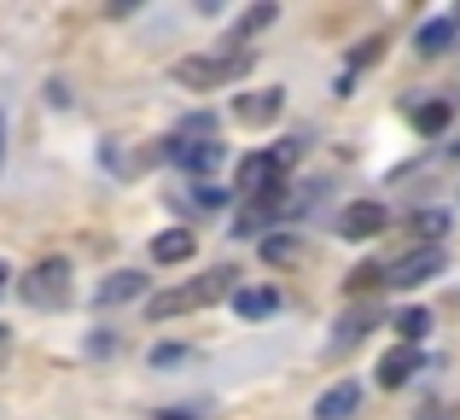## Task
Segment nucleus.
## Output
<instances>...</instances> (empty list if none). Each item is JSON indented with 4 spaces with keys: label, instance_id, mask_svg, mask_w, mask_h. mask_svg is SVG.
Masks as SVG:
<instances>
[{
    "label": "nucleus",
    "instance_id": "obj_27",
    "mask_svg": "<svg viewBox=\"0 0 460 420\" xmlns=\"http://www.w3.org/2000/svg\"><path fill=\"white\" fill-rule=\"evenodd\" d=\"M0 158H6V123H0Z\"/></svg>",
    "mask_w": 460,
    "mask_h": 420
},
{
    "label": "nucleus",
    "instance_id": "obj_19",
    "mask_svg": "<svg viewBox=\"0 0 460 420\" xmlns=\"http://www.w3.org/2000/svg\"><path fill=\"white\" fill-rule=\"evenodd\" d=\"M262 263H274V269H292V263H304V246H297L292 234H280V239H262Z\"/></svg>",
    "mask_w": 460,
    "mask_h": 420
},
{
    "label": "nucleus",
    "instance_id": "obj_22",
    "mask_svg": "<svg viewBox=\"0 0 460 420\" xmlns=\"http://www.w3.org/2000/svg\"><path fill=\"white\" fill-rule=\"evenodd\" d=\"M379 286H385V263H356V269H349V281H344V292L367 298V292H379Z\"/></svg>",
    "mask_w": 460,
    "mask_h": 420
},
{
    "label": "nucleus",
    "instance_id": "obj_10",
    "mask_svg": "<svg viewBox=\"0 0 460 420\" xmlns=\"http://www.w3.org/2000/svg\"><path fill=\"white\" fill-rule=\"evenodd\" d=\"M356 409H361V386H356V380H338V386L314 403V420H349Z\"/></svg>",
    "mask_w": 460,
    "mask_h": 420
},
{
    "label": "nucleus",
    "instance_id": "obj_11",
    "mask_svg": "<svg viewBox=\"0 0 460 420\" xmlns=\"http://www.w3.org/2000/svg\"><path fill=\"white\" fill-rule=\"evenodd\" d=\"M286 216V199L280 193H269V199H251L245 210H239V222H234V234H262L269 222H280Z\"/></svg>",
    "mask_w": 460,
    "mask_h": 420
},
{
    "label": "nucleus",
    "instance_id": "obj_16",
    "mask_svg": "<svg viewBox=\"0 0 460 420\" xmlns=\"http://www.w3.org/2000/svg\"><path fill=\"white\" fill-rule=\"evenodd\" d=\"M192 292H199V304H216V298H234L239 292V269H210L192 281Z\"/></svg>",
    "mask_w": 460,
    "mask_h": 420
},
{
    "label": "nucleus",
    "instance_id": "obj_3",
    "mask_svg": "<svg viewBox=\"0 0 460 420\" xmlns=\"http://www.w3.org/2000/svg\"><path fill=\"white\" fill-rule=\"evenodd\" d=\"M443 246H414V251H402L396 263H385V286H396V292H414L420 281H438L443 274Z\"/></svg>",
    "mask_w": 460,
    "mask_h": 420
},
{
    "label": "nucleus",
    "instance_id": "obj_12",
    "mask_svg": "<svg viewBox=\"0 0 460 420\" xmlns=\"http://www.w3.org/2000/svg\"><path fill=\"white\" fill-rule=\"evenodd\" d=\"M140 292H146V281H140L135 269H117V274H105V281H100L93 304H128V298H140Z\"/></svg>",
    "mask_w": 460,
    "mask_h": 420
},
{
    "label": "nucleus",
    "instance_id": "obj_7",
    "mask_svg": "<svg viewBox=\"0 0 460 420\" xmlns=\"http://www.w3.org/2000/svg\"><path fill=\"white\" fill-rule=\"evenodd\" d=\"M164 158H175L181 170H192V175H210L216 164L227 158V152H222V140H169Z\"/></svg>",
    "mask_w": 460,
    "mask_h": 420
},
{
    "label": "nucleus",
    "instance_id": "obj_6",
    "mask_svg": "<svg viewBox=\"0 0 460 420\" xmlns=\"http://www.w3.org/2000/svg\"><path fill=\"white\" fill-rule=\"evenodd\" d=\"M280 112H286V88H257V94H239L234 100V117L245 129H269Z\"/></svg>",
    "mask_w": 460,
    "mask_h": 420
},
{
    "label": "nucleus",
    "instance_id": "obj_9",
    "mask_svg": "<svg viewBox=\"0 0 460 420\" xmlns=\"http://www.w3.org/2000/svg\"><path fill=\"white\" fill-rule=\"evenodd\" d=\"M192 251H199V234H187V228H164V234L152 239V263H164V269L187 263Z\"/></svg>",
    "mask_w": 460,
    "mask_h": 420
},
{
    "label": "nucleus",
    "instance_id": "obj_2",
    "mask_svg": "<svg viewBox=\"0 0 460 420\" xmlns=\"http://www.w3.org/2000/svg\"><path fill=\"white\" fill-rule=\"evenodd\" d=\"M18 292H23V304H30V309H65L70 304V263L65 257H41L18 281Z\"/></svg>",
    "mask_w": 460,
    "mask_h": 420
},
{
    "label": "nucleus",
    "instance_id": "obj_15",
    "mask_svg": "<svg viewBox=\"0 0 460 420\" xmlns=\"http://www.w3.org/2000/svg\"><path fill=\"white\" fill-rule=\"evenodd\" d=\"M408 234L420 239V246H438L443 234H449V210H438V205H426V210H414L408 216Z\"/></svg>",
    "mask_w": 460,
    "mask_h": 420
},
{
    "label": "nucleus",
    "instance_id": "obj_5",
    "mask_svg": "<svg viewBox=\"0 0 460 420\" xmlns=\"http://www.w3.org/2000/svg\"><path fill=\"white\" fill-rule=\"evenodd\" d=\"M385 222H391V216H385V205L379 199H356V205H344L338 210V239H373V234H385Z\"/></svg>",
    "mask_w": 460,
    "mask_h": 420
},
{
    "label": "nucleus",
    "instance_id": "obj_20",
    "mask_svg": "<svg viewBox=\"0 0 460 420\" xmlns=\"http://www.w3.org/2000/svg\"><path fill=\"white\" fill-rule=\"evenodd\" d=\"M367 327H373V309H367V304H356L344 321H338V351H349L356 339H367Z\"/></svg>",
    "mask_w": 460,
    "mask_h": 420
},
{
    "label": "nucleus",
    "instance_id": "obj_24",
    "mask_svg": "<svg viewBox=\"0 0 460 420\" xmlns=\"http://www.w3.org/2000/svg\"><path fill=\"white\" fill-rule=\"evenodd\" d=\"M385 58V35H373V41H361L356 53H349V70H361V65H379Z\"/></svg>",
    "mask_w": 460,
    "mask_h": 420
},
{
    "label": "nucleus",
    "instance_id": "obj_14",
    "mask_svg": "<svg viewBox=\"0 0 460 420\" xmlns=\"http://www.w3.org/2000/svg\"><path fill=\"white\" fill-rule=\"evenodd\" d=\"M455 30H460V18H431V23H420V35H414L420 58H438V53H449Z\"/></svg>",
    "mask_w": 460,
    "mask_h": 420
},
{
    "label": "nucleus",
    "instance_id": "obj_1",
    "mask_svg": "<svg viewBox=\"0 0 460 420\" xmlns=\"http://www.w3.org/2000/svg\"><path fill=\"white\" fill-rule=\"evenodd\" d=\"M245 70H251V53H187V58H175L169 76L192 94H210V88H222V82L245 76Z\"/></svg>",
    "mask_w": 460,
    "mask_h": 420
},
{
    "label": "nucleus",
    "instance_id": "obj_13",
    "mask_svg": "<svg viewBox=\"0 0 460 420\" xmlns=\"http://www.w3.org/2000/svg\"><path fill=\"white\" fill-rule=\"evenodd\" d=\"M234 309L245 321H262V316H274V309H280V292H274V286H239V292H234Z\"/></svg>",
    "mask_w": 460,
    "mask_h": 420
},
{
    "label": "nucleus",
    "instance_id": "obj_28",
    "mask_svg": "<svg viewBox=\"0 0 460 420\" xmlns=\"http://www.w3.org/2000/svg\"><path fill=\"white\" fill-rule=\"evenodd\" d=\"M157 420H187V415H175V409H169V415H157Z\"/></svg>",
    "mask_w": 460,
    "mask_h": 420
},
{
    "label": "nucleus",
    "instance_id": "obj_17",
    "mask_svg": "<svg viewBox=\"0 0 460 420\" xmlns=\"http://www.w3.org/2000/svg\"><path fill=\"white\" fill-rule=\"evenodd\" d=\"M187 309H199V292H192V286H175V292H157L152 298L146 316L152 321H169V316H187Z\"/></svg>",
    "mask_w": 460,
    "mask_h": 420
},
{
    "label": "nucleus",
    "instance_id": "obj_21",
    "mask_svg": "<svg viewBox=\"0 0 460 420\" xmlns=\"http://www.w3.org/2000/svg\"><path fill=\"white\" fill-rule=\"evenodd\" d=\"M391 327H396V339H402V344H420L431 333V316H426V309H396Z\"/></svg>",
    "mask_w": 460,
    "mask_h": 420
},
{
    "label": "nucleus",
    "instance_id": "obj_18",
    "mask_svg": "<svg viewBox=\"0 0 460 420\" xmlns=\"http://www.w3.org/2000/svg\"><path fill=\"white\" fill-rule=\"evenodd\" d=\"M274 18H280V6H274V0H262V6H251L245 18L234 23V47H239V41H251V35H257V30H269Z\"/></svg>",
    "mask_w": 460,
    "mask_h": 420
},
{
    "label": "nucleus",
    "instance_id": "obj_8",
    "mask_svg": "<svg viewBox=\"0 0 460 420\" xmlns=\"http://www.w3.org/2000/svg\"><path fill=\"white\" fill-rule=\"evenodd\" d=\"M414 374H420V344H396V351L379 356V386H385V391L408 386Z\"/></svg>",
    "mask_w": 460,
    "mask_h": 420
},
{
    "label": "nucleus",
    "instance_id": "obj_26",
    "mask_svg": "<svg viewBox=\"0 0 460 420\" xmlns=\"http://www.w3.org/2000/svg\"><path fill=\"white\" fill-rule=\"evenodd\" d=\"M6 281H12V274H6V263H0V292H6Z\"/></svg>",
    "mask_w": 460,
    "mask_h": 420
},
{
    "label": "nucleus",
    "instance_id": "obj_4",
    "mask_svg": "<svg viewBox=\"0 0 460 420\" xmlns=\"http://www.w3.org/2000/svg\"><path fill=\"white\" fill-rule=\"evenodd\" d=\"M280 182H286L280 158H274V152H251V158L239 164V175H234V193H245V199H269V193H280Z\"/></svg>",
    "mask_w": 460,
    "mask_h": 420
},
{
    "label": "nucleus",
    "instance_id": "obj_25",
    "mask_svg": "<svg viewBox=\"0 0 460 420\" xmlns=\"http://www.w3.org/2000/svg\"><path fill=\"white\" fill-rule=\"evenodd\" d=\"M175 362H187V344H157L152 351V368H175Z\"/></svg>",
    "mask_w": 460,
    "mask_h": 420
},
{
    "label": "nucleus",
    "instance_id": "obj_23",
    "mask_svg": "<svg viewBox=\"0 0 460 420\" xmlns=\"http://www.w3.org/2000/svg\"><path fill=\"white\" fill-rule=\"evenodd\" d=\"M414 117H420V135H443V129H449V117H455V112H449V105H443V100H431V105H420Z\"/></svg>",
    "mask_w": 460,
    "mask_h": 420
}]
</instances>
